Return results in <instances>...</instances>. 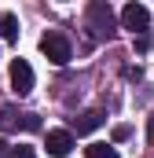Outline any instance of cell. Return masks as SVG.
<instances>
[{
  "label": "cell",
  "instance_id": "obj_1",
  "mask_svg": "<svg viewBox=\"0 0 154 158\" xmlns=\"http://www.w3.org/2000/svg\"><path fill=\"white\" fill-rule=\"evenodd\" d=\"M40 52H44V59L48 63H55V66H66L70 63V40H66V33L63 30H48L44 37H40Z\"/></svg>",
  "mask_w": 154,
  "mask_h": 158
},
{
  "label": "cell",
  "instance_id": "obj_2",
  "mask_svg": "<svg viewBox=\"0 0 154 158\" xmlns=\"http://www.w3.org/2000/svg\"><path fill=\"white\" fill-rule=\"evenodd\" d=\"M88 22H92V30H95L99 37L114 33V11H110V4L92 0V4H88Z\"/></svg>",
  "mask_w": 154,
  "mask_h": 158
},
{
  "label": "cell",
  "instance_id": "obj_3",
  "mask_svg": "<svg viewBox=\"0 0 154 158\" xmlns=\"http://www.w3.org/2000/svg\"><path fill=\"white\" fill-rule=\"evenodd\" d=\"M11 92L15 96H30L33 92V66L26 59H15L11 63Z\"/></svg>",
  "mask_w": 154,
  "mask_h": 158
},
{
  "label": "cell",
  "instance_id": "obj_4",
  "mask_svg": "<svg viewBox=\"0 0 154 158\" xmlns=\"http://www.w3.org/2000/svg\"><path fill=\"white\" fill-rule=\"evenodd\" d=\"M44 147H48L51 158H66L74 151V132H70V129H51L48 140H44Z\"/></svg>",
  "mask_w": 154,
  "mask_h": 158
},
{
  "label": "cell",
  "instance_id": "obj_5",
  "mask_svg": "<svg viewBox=\"0 0 154 158\" xmlns=\"http://www.w3.org/2000/svg\"><path fill=\"white\" fill-rule=\"evenodd\" d=\"M121 26L132 30V33H143V30L151 26V11H147L143 4H128V7L121 11Z\"/></svg>",
  "mask_w": 154,
  "mask_h": 158
},
{
  "label": "cell",
  "instance_id": "obj_6",
  "mask_svg": "<svg viewBox=\"0 0 154 158\" xmlns=\"http://www.w3.org/2000/svg\"><path fill=\"white\" fill-rule=\"evenodd\" d=\"M0 121H4V129H26V132H37V129H40V118H37V114H15L11 107L4 110Z\"/></svg>",
  "mask_w": 154,
  "mask_h": 158
},
{
  "label": "cell",
  "instance_id": "obj_7",
  "mask_svg": "<svg viewBox=\"0 0 154 158\" xmlns=\"http://www.w3.org/2000/svg\"><path fill=\"white\" fill-rule=\"evenodd\" d=\"M99 125H103V110H84L81 118H74V129L81 136H84V132H95Z\"/></svg>",
  "mask_w": 154,
  "mask_h": 158
},
{
  "label": "cell",
  "instance_id": "obj_8",
  "mask_svg": "<svg viewBox=\"0 0 154 158\" xmlns=\"http://www.w3.org/2000/svg\"><path fill=\"white\" fill-rule=\"evenodd\" d=\"M0 40H18V19L11 11H0Z\"/></svg>",
  "mask_w": 154,
  "mask_h": 158
},
{
  "label": "cell",
  "instance_id": "obj_9",
  "mask_svg": "<svg viewBox=\"0 0 154 158\" xmlns=\"http://www.w3.org/2000/svg\"><path fill=\"white\" fill-rule=\"evenodd\" d=\"M84 155H88V158H117V151L110 147V143H92Z\"/></svg>",
  "mask_w": 154,
  "mask_h": 158
},
{
  "label": "cell",
  "instance_id": "obj_10",
  "mask_svg": "<svg viewBox=\"0 0 154 158\" xmlns=\"http://www.w3.org/2000/svg\"><path fill=\"white\" fill-rule=\"evenodd\" d=\"M4 158H37V155H33V147H22V143H18V147H7Z\"/></svg>",
  "mask_w": 154,
  "mask_h": 158
},
{
  "label": "cell",
  "instance_id": "obj_11",
  "mask_svg": "<svg viewBox=\"0 0 154 158\" xmlns=\"http://www.w3.org/2000/svg\"><path fill=\"white\" fill-rule=\"evenodd\" d=\"M4 155H7V143H4V140H0V158H4Z\"/></svg>",
  "mask_w": 154,
  "mask_h": 158
},
{
  "label": "cell",
  "instance_id": "obj_12",
  "mask_svg": "<svg viewBox=\"0 0 154 158\" xmlns=\"http://www.w3.org/2000/svg\"><path fill=\"white\" fill-rule=\"evenodd\" d=\"M147 132H151V136H154V114H151V125H147Z\"/></svg>",
  "mask_w": 154,
  "mask_h": 158
}]
</instances>
